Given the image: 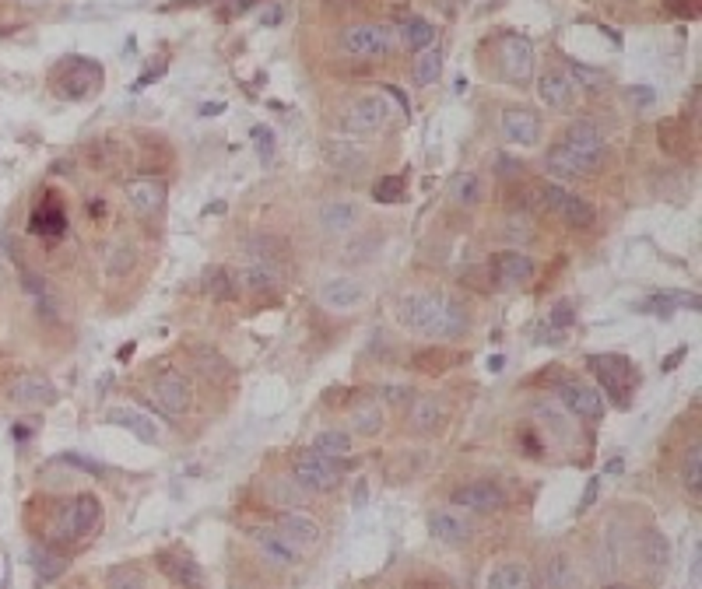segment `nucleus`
<instances>
[{"label": "nucleus", "instance_id": "26", "mask_svg": "<svg viewBox=\"0 0 702 589\" xmlns=\"http://www.w3.org/2000/svg\"><path fill=\"white\" fill-rule=\"evenodd\" d=\"M64 228H68V214H64L60 201L46 197L43 204L36 207V214H32V232L43 235V239H57V235H64Z\"/></svg>", "mask_w": 702, "mask_h": 589}, {"label": "nucleus", "instance_id": "28", "mask_svg": "<svg viewBox=\"0 0 702 589\" xmlns=\"http://www.w3.org/2000/svg\"><path fill=\"white\" fill-rule=\"evenodd\" d=\"M562 144H576V148H604L601 140V127L593 119H572L562 134Z\"/></svg>", "mask_w": 702, "mask_h": 589}, {"label": "nucleus", "instance_id": "31", "mask_svg": "<svg viewBox=\"0 0 702 589\" xmlns=\"http://www.w3.org/2000/svg\"><path fill=\"white\" fill-rule=\"evenodd\" d=\"M236 284H246V288H253V292H267V288L278 284V271L249 260L246 267H239V281H236Z\"/></svg>", "mask_w": 702, "mask_h": 589}, {"label": "nucleus", "instance_id": "6", "mask_svg": "<svg viewBox=\"0 0 702 589\" xmlns=\"http://www.w3.org/2000/svg\"><path fill=\"white\" fill-rule=\"evenodd\" d=\"M390 46H393V32L386 25H351L341 32V49L348 57L372 60V57H386Z\"/></svg>", "mask_w": 702, "mask_h": 589}, {"label": "nucleus", "instance_id": "21", "mask_svg": "<svg viewBox=\"0 0 702 589\" xmlns=\"http://www.w3.org/2000/svg\"><path fill=\"white\" fill-rule=\"evenodd\" d=\"M559 397H562V404H566L569 414H576V418H601L604 414V397L597 393V389H590V386H576V383H566L559 389Z\"/></svg>", "mask_w": 702, "mask_h": 589}, {"label": "nucleus", "instance_id": "27", "mask_svg": "<svg viewBox=\"0 0 702 589\" xmlns=\"http://www.w3.org/2000/svg\"><path fill=\"white\" fill-rule=\"evenodd\" d=\"M534 579H530V568L520 565V562H509V565H498L492 575H488V586L485 589H530Z\"/></svg>", "mask_w": 702, "mask_h": 589}, {"label": "nucleus", "instance_id": "43", "mask_svg": "<svg viewBox=\"0 0 702 589\" xmlns=\"http://www.w3.org/2000/svg\"><path fill=\"white\" fill-rule=\"evenodd\" d=\"M551 323H555V326H569V323H572V305H569V302H559V305L551 309Z\"/></svg>", "mask_w": 702, "mask_h": 589}, {"label": "nucleus", "instance_id": "1", "mask_svg": "<svg viewBox=\"0 0 702 589\" xmlns=\"http://www.w3.org/2000/svg\"><path fill=\"white\" fill-rule=\"evenodd\" d=\"M397 316L411 334L429 340H450L467 330V313L446 292H414L404 294L397 305Z\"/></svg>", "mask_w": 702, "mask_h": 589}, {"label": "nucleus", "instance_id": "30", "mask_svg": "<svg viewBox=\"0 0 702 589\" xmlns=\"http://www.w3.org/2000/svg\"><path fill=\"white\" fill-rule=\"evenodd\" d=\"M204 288L211 298H218V302H228V298H236L239 294V284H236V277L225 271V267H211L204 274Z\"/></svg>", "mask_w": 702, "mask_h": 589}, {"label": "nucleus", "instance_id": "5", "mask_svg": "<svg viewBox=\"0 0 702 589\" xmlns=\"http://www.w3.org/2000/svg\"><path fill=\"white\" fill-rule=\"evenodd\" d=\"M548 172H555L559 180H576V176H590L601 169L604 161V148H576V144H555L548 151Z\"/></svg>", "mask_w": 702, "mask_h": 589}, {"label": "nucleus", "instance_id": "10", "mask_svg": "<svg viewBox=\"0 0 702 589\" xmlns=\"http://www.w3.org/2000/svg\"><path fill=\"white\" fill-rule=\"evenodd\" d=\"M498 64L506 70V78L513 85H527L534 74V46L527 43L523 36H506L498 43Z\"/></svg>", "mask_w": 702, "mask_h": 589}, {"label": "nucleus", "instance_id": "33", "mask_svg": "<svg viewBox=\"0 0 702 589\" xmlns=\"http://www.w3.org/2000/svg\"><path fill=\"white\" fill-rule=\"evenodd\" d=\"M411 421H414V429L418 431H435L439 429V421H443V404L432 400V397L418 400L414 410H411Z\"/></svg>", "mask_w": 702, "mask_h": 589}, {"label": "nucleus", "instance_id": "22", "mask_svg": "<svg viewBox=\"0 0 702 589\" xmlns=\"http://www.w3.org/2000/svg\"><path fill=\"white\" fill-rule=\"evenodd\" d=\"M429 533L439 544L460 547L471 537V522L464 520V516H456V512H450V509H439V512L429 516Z\"/></svg>", "mask_w": 702, "mask_h": 589}, {"label": "nucleus", "instance_id": "39", "mask_svg": "<svg viewBox=\"0 0 702 589\" xmlns=\"http://www.w3.org/2000/svg\"><path fill=\"white\" fill-rule=\"evenodd\" d=\"M320 218H323V225L330 228V232H344V228L355 225V207L351 204H334V207H327Z\"/></svg>", "mask_w": 702, "mask_h": 589}, {"label": "nucleus", "instance_id": "24", "mask_svg": "<svg viewBox=\"0 0 702 589\" xmlns=\"http://www.w3.org/2000/svg\"><path fill=\"white\" fill-rule=\"evenodd\" d=\"M106 421H110V425H120V429H127L131 435H137L141 442H159L162 439V429L155 425V418H148L144 410H137V408H113Z\"/></svg>", "mask_w": 702, "mask_h": 589}, {"label": "nucleus", "instance_id": "29", "mask_svg": "<svg viewBox=\"0 0 702 589\" xmlns=\"http://www.w3.org/2000/svg\"><path fill=\"white\" fill-rule=\"evenodd\" d=\"M401 39H404V46L418 57V53L432 49V43H435V28H432L429 22H422V18H411V22L401 28Z\"/></svg>", "mask_w": 702, "mask_h": 589}, {"label": "nucleus", "instance_id": "35", "mask_svg": "<svg viewBox=\"0 0 702 589\" xmlns=\"http://www.w3.org/2000/svg\"><path fill=\"white\" fill-rule=\"evenodd\" d=\"M313 450L327 456H344L351 453V435H344V431H320L317 439H313Z\"/></svg>", "mask_w": 702, "mask_h": 589}, {"label": "nucleus", "instance_id": "41", "mask_svg": "<svg viewBox=\"0 0 702 589\" xmlns=\"http://www.w3.org/2000/svg\"><path fill=\"white\" fill-rule=\"evenodd\" d=\"M131 264H134V253L127 250V246H116V250L110 253V274L131 271Z\"/></svg>", "mask_w": 702, "mask_h": 589}, {"label": "nucleus", "instance_id": "38", "mask_svg": "<svg viewBox=\"0 0 702 589\" xmlns=\"http://www.w3.org/2000/svg\"><path fill=\"white\" fill-rule=\"evenodd\" d=\"M383 429V410L380 408H359L351 414V431L355 435H376Z\"/></svg>", "mask_w": 702, "mask_h": 589}, {"label": "nucleus", "instance_id": "46", "mask_svg": "<svg viewBox=\"0 0 702 589\" xmlns=\"http://www.w3.org/2000/svg\"><path fill=\"white\" fill-rule=\"evenodd\" d=\"M253 4H257V0H232V4L225 7V15H243V11H249Z\"/></svg>", "mask_w": 702, "mask_h": 589}, {"label": "nucleus", "instance_id": "17", "mask_svg": "<svg viewBox=\"0 0 702 589\" xmlns=\"http://www.w3.org/2000/svg\"><path fill=\"white\" fill-rule=\"evenodd\" d=\"M488 271H492V277H496L498 284H506V288H520V284H527V281L534 277V260L517 250H502L492 256Z\"/></svg>", "mask_w": 702, "mask_h": 589}, {"label": "nucleus", "instance_id": "15", "mask_svg": "<svg viewBox=\"0 0 702 589\" xmlns=\"http://www.w3.org/2000/svg\"><path fill=\"white\" fill-rule=\"evenodd\" d=\"M502 134L520 148H534L541 140V119L527 106H506L502 109Z\"/></svg>", "mask_w": 702, "mask_h": 589}, {"label": "nucleus", "instance_id": "9", "mask_svg": "<svg viewBox=\"0 0 702 589\" xmlns=\"http://www.w3.org/2000/svg\"><path fill=\"white\" fill-rule=\"evenodd\" d=\"M155 562H159L162 575H169V583H176V586H183V589H207L204 572H201V565L194 562L190 551H183V547H165V551H159Z\"/></svg>", "mask_w": 702, "mask_h": 589}, {"label": "nucleus", "instance_id": "25", "mask_svg": "<svg viewBox=\"0 0 702 589\" xmlns=\"http://www.w3.org/2000/svg\"><path fill=\"white\" fill-rule=\"evenodd\" d=\"M544 589H572L576 586V562L566 551H551L541 568Z\"/></svg>", "mask_w": 702, "mask_h": 589}, {"label": "nucleus", "instance_id": "44", "mask_svg": "<svg viewBox=\"0 0 702 589\" xmlns=\"http://www.w3.org/2000/svg\"><path fill=\"white\" fill-rule=\"evenodd\" d=\"M253 137H257V144H260V151H264V159H267V155H271V148H274L271 130H264V127H257V130H253Z\"/></svg>", "mask_w": 702, "mask_h": 589}, {"label": "nucleus", "instance_id": "14", "mask_svg": "<svg viewBox=\"0 0 702 589\" xmlns=\"http://www.w3.org/2000/svg\"><path fill=\"white\" fill-rule=\"evenodd\" d=\"M278 533L295 547V551H309L320 544V522L302 512V509H285L278 520Z\"/></svg>", "mask_w": 702, "mask_h": 589}, {"label": "nucleus", "instance_id": "4", "mask_svg": "<svg viewBox=\"0 0 702 589\" xmlns=\"http://www.w3.org/2000/svg\"><path fill=\"white\" fill-rule=\"evenodd\" d=\"M292 477L306 495H313V491H330V488L341 480V463L334 460V456L320 453V450H309V453H302L299 460H295Z\"/></svg>", "mask_w": 702, "mask_h": 589}, {"label": "nucleus", "instance_id": "20", "mask_svg": "<svg viewBox=\"0 0 702 589\" xmlns=\"http://www.w3.org/2000/svg\"><path fill=\"white\" fill-rule=\"evenodd\" d=\"M78 70H64V78L57 81V95L60 98H85L99 81H102V67H95L89 60H74Z\"/></svg>", "mask_w": 702, "mask_h": 589}, {"label": "nucleus", "instance_id": "7", "mask_svg": "<svg viewBox=\"0 0 702 589\" xmlns=\"http://www.w3.org/2000/svg\"><path fill=\"white\" fill-rule=\"evenodd\" d=\"M99 520H102V505H99V499H95V495H78V499L60 512V530H57V537H60V541L89 537L91 530L99 526Z\"/></svg>", "mask_w": 702, "mask_h": 589}, {"label": "nucleus", "instance_id": "42", "mask_svg": "<svg viewBox=\"0 0 702 589\" xmlns=\"http://www.w3.org/2000/svg\"><path fill=\"white\" fill-rule=\"evenodd\" d=\"M646 554H650V562L657 565V562H667V541L657 537V533H650V547H646Z\"/></svg>", "mask_w": 702, "mask_h": 589}, {"label": "nucleus", "instance_id": "40", "mask_svg": "<svg viewBox=\"0 0 702 589\" xmlns=\"http://www.w3.org/2000/svg\"><path fill=\"white\" fill-rule=\"evenodd\" d=\"M106 586L110 589H148L144 586V575H141L137 568H113Z\"/></svg>", "mask_w": 702, "mask_h": 589}, {"label": "nucleus", "instance_id": "51", "mask_svg": "<svg viewBox=\"0 0 702 589\" xmlns=\"http://www.w3.org/2000/svg\"><path fill=\"white\" fill-rule=\"evenodd\" d=\"M608 589H629V586H608Z\"/></svg>", "mask_w": 702, "mask_h": 589}, {"label": "nucleus", "instance_id": "18", "mask_svg": "<svg viewBox=\"0 0 702 589\" xmlns=\"http://www.w3.org/2000/svg\"><path fill=\"white\" fill-rule=\"evenodd\" d=\"M538 98H541L548 109L566 113L569 106H572V98H576V85H572V78H569V74L544 70L541 78H538Z\"/></svg>", "mask_w": 702, "mask_h": 589}, {"label": "nucleus", "instance_id": "11", "mask_svg": "<svg viewBox=\"0 0 702 589\" xmlns=\"http://www.w3.org/2000/svg\"><path fill=\"white\" fill-rule=\"evenodd\" d=\"M390 123V102L383 95H362L348 113H344V127L355 134H372Z\"/></svg>", "mask_w": 702, "mask_h": 589}, {"label": "nucleus", "instance_id": "50", "mask_svg": "<svg viewBox=\"0 0 702 589\" xmlns=\"http://www.w3.org/2000/svg\"><path fill=\"white\" fill-rule=\"evenodd\" d=\"M22 7H39V4H46V0H18Z\"/></svg>", "mask_w": 702, "mask_h": 589}, {"label": "nucleus", "instance_id": "45", "mask_svg": "<svg viewBox=\"0 0 702 589\" xmlns=\"http://www.w3.org/2000/svg\"><path fill=\"white\" fill-rule=\"evenodd\" d=\"M404 589H446L443 583H435V579H411Z\"/></svg>", "mask_w": 702, "mask_h": 589}, {"label": "nucleus", "instance_id": "12", "mask_svg": "<svg viewBox=\"0 0 702 589\" xmlns=\"http://www.w3.org/2000/svg\"><path fill=\"white\" fill-rule=\"evenodd\" d=\"M7 400H11L15 408H22V410L49 408V404H57V386L49 383L46 376H22V379H15V383H11V389H7Z\"/></svg>", "mask_w": 702, "mask_h": 589}, {"label": "nucleus", "instance_id": "37", "mask_svg": "<svg viewBox=\"0 0 702 589\" xmlns=\"http://www.w3.org/2000/svg\"><path fill=\"white\" fill-rule=\"evenodd\" d=\"M439 67H443V60H439L435 49L418 53V57H414V81H418V85H432V81L439 78Z\"/></svg>", "mask_w": 702, "mask_h": 589}, {"label": "nucleus", "instance_id": "49", "mask_svg": "<svg viewBox=\"0 0 702 589\" xmlns=\"http://www.w3.org/2000/svg\"><path fill=\"white\" fill-rule=\"evenodd\" d=\"M278 15H281V11H278V7H271V15H264L260 22H264V25H278Z\"/></svg>", "mask_w": 702, "mask_h": 589}, {"label": "nucleus", "instance_id": "8", "mask_svg": "<svg viewBox=\"0 0 702 589\" xmlns=\"http://www.w3.org/2000/svg\"><path fill=\"white\" fill-rule=\"evenodd\" d=\"M152 400H155V408L165 414V418H183V414H190L194 408V386L190 379H183V376H162L152 383Z\"/></svg>", "mask_w": 702, "mask_h": 589}, {"label": "nucleus", "instance_id": "3", "mask_svg": "<svg viewBox=\"0 0 702 589\" xmlns=\"http://www.w3.org/2000/svg\"><path fill=\"white\" fill-rule=\"evenodd\" d=\"M590 372L601 379V386L608 389L614 408H625L629 404V389H633L635 368L625 355H590L587 358Z\"/></svg>", "mask_w": 702, "mask_h": 589}, {"label": "nucleus", "instance_id": "19", "mask_svg": "<svg viewBox=\"0 0 702 589\" xmlns=\"http://www.w3.org/2000/svg\"><path fill=\"white\" fill-rule=\"evenodd\" d=\"M502 488L492 484V480H475V484H464L454 491V505L460 509H475V512H492V509H502Z\"/></svg>", "mask_w": 702, "mask_h": 589}, {"label": "nucleus", "instance_id": "32", "mask_svg": "<svg viewBox=\"0 0 702 589\" xmlns=\"http://www.w3.org/2000/svg\"><path fill=\"white\" fill-rule=\"evenodd\" d=\"M681 480H685L688 495H699V488H702V446L699 442H692L688 453H685V460H681Z\"/></svg>", "mask_w": 702, "mask_h": 589}, {"label": "nucleus", "instance_id": "23", "mask_svg": "<svg viewBox=\"0 0 702 589\" xmlns=\"http://www.w3.org/2000/svg\"><path fill=\"white\" fill-rule=\"evenodd\" d=\"M249 537H253V544L260 547V554L264 558H271L274 565H295L299 562V551H295L278 530H267V526H253L249 530Z\"/></svg>", "mask_w": 702, "mask_h": 589}, {"label": "nucleus", "instance_id": "34", "mask_svg": "<svg viewBox=\"0 0 702 589\" xmlns=\"http://www.w3.org/2000/svg\"><path fill=\"white\" fill-rule=\"evenodd\" d=\"M450 197H454V204H464V207H477L481 201V180L477 176H456L454 186H450Z\"/></svg>", "mask_w": 702, "mask_h": 589}, {"label": "nucleus", "instance_id": "36", "mask_svg": "<svg viewBox=\"0 0 702 589\" xmlns=\"http://www.w3.org/2000/svg\"><path fill=\"white\" fill-rule=\"evenodd\" d=\"M372 201L376 204H401L404 201V180L401 176H383L372 186Z\"/></svg>", "mask_w": 702, "mask_h": 589}, {"label": "nucleus", "instance_id": "48", "mask_svg": "<svg viewBox=\"0 0 702 589\" xmlns=\"http://www.w3.org/2000/svg\"><path fill=\"white\" fill-rule=\"evenodd\" d=\"M91 218H106V204L102 201H91Z\"/></svg>", "mask_w": 702, "mask_h": 589}, {"label": "nucleus", "instance_id": "2", "mask_svg": "<svg viewBox=\"0 0 702 589\" xmlns=\"http://www.w3.org/2000/svg\"><path fill=\"white\" fill-rule=\"evenodd\" d=\"M530 201H534L538 211H555V214H562L572 228H587V225H593V218H597L593 207H590L583 197L562 190L559 182H541V186L530 193Z\"/></svg>", "mask_w": 702, "mask_h": 589}, {"label": "nucleus", "instance_id": "47", "mask_svg": "<svg viewBox=\"0 0 702 589\" xmlns=\"http://www.w3.org/2000/svg\"><path fill=\"white\" fill-rule=\"evenodd\" d=\"M593 499H597V480H590L587 484V495H583V501H580V509H587Z\"/></svg>", "mask_w": 702, "mask_h": 589}, {"label": "nucleus", "instance_id": "13", "mask_svg": "<svg viewBox=\"0 0 702 589\" xmlns=\"http://www.w3.org/2000/svg\"><path fill=\"white\" fill-rule=\"evenodd\" d=\"M165 197H169V186H165L162 176H137V180L127 182V201L144 218L159 214L162 207H165Z\"/></svg>", "mask_w": 702, "mask_h": 589}, {"label": "nucleus", "instance_id": "16", "mask_svg": "<svg viewBox=\"0 0 702 589\" xmlns=\"http://www.w3.org/2000/svg\"><path fill=\"white\" fill-rule=\"evenodd\" d=\"M365 302V284L355 277H330L320 284V305L334 309V313H348Z\"/></svg>", "mask_w": 702, "mask_h": 589}]
</instances>
